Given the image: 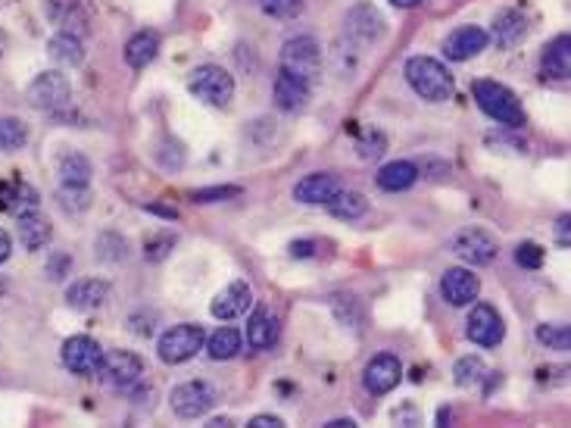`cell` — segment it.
<instances>
[{
  "mask_svg": "<svg viewBox=\"0 0 571 428\" xmlns=\"http://www.w3.org/2000/svg\"><path fill=\"white\" fill-rule=\"evenodd\" d=\"M403 75H406L409 88L419 97L431 100V104H444V100H450V94H453V75H450V69L440 60H434V57H412V60H406Z\"/></svg>",
  "mask_w": 571,
  "mask_h": 428,
  "instance_id": "1",
  "label": "cell"
},
{
  "mask_svg": "<svg viewBox=\"0 0 571 428\" xmlns=\"http://www.w3.org/2000/svg\"><path fill=\"white\" fill-rule=\"evenodd\" d=\"M278 63H281L284 75L300 79V82H306L309 88H313L319 82V75H322V47H319L316 38H309V35L291 38V41H284Z\"/></svg>",
  "mask_w": 571,
  "mask_h": 428,
  "instance_id": "2",
  "label": "cell"
},
{
  "mask_svg": "<svg viewBox=\"0 0 571 428\" xmlns=\"http://www.w3.org/2000/svg\"><path fill=\"white\" fill-rule=\"evenodd\" d=\"M475 100H478V107L493 119V122H500V125H509V129H518V125H525V107L518 104V97L500 85V82H475Z\"/></svg>",
  "mask_w": 571,
  "mask_h": 428,
  "instance_id": "3",
  "label": "cell"
},
{
  "mask_svg": "<svg viewBox=\"0 0 571 428\" xmlns=\"http://www.w3.org/2000/svg\"><path fill=\"white\" fill-rule=\"evenodd\" d=\"M188 91L210 107H228L231 97H235V79H231L228 69H222L216 63H206V66L191 72Z\"/></svg>",
  "mask_w": 571,
  "mask_h": 428,
  "instance_id": "4",
  "label": "cell"
},
{
  "mask_svg": "<svg viewBox=\"0 0 571 428\" xmlns=\"http://www.w3.org/2000/svg\"><path fill=\"white\" fill-rule=\"evenodd\" d=\"M203 344H206V332L200 329V325L181 322V325H175V329H169V332L160 338L157 354H160L163 363L178 366V363H188L191 357H197Z\"/></svg>",
  "mask_w": 571,
  "mask_h": 428,
  "instance_id": "5",
  "label": "cell"
},
{
  "mask_svg": "<svg viewBox=\"0 0 571 428\" xmlns=\"http://www.w3.org/2000/svg\"><path fill=\"white\" fill-rule=\"evenodd\" d=\"M25 97H29V104L35 110H44V113H60L69 107L72 100V88H69V79L63 72L50 69V72H41L38 79L29 85V91H25Z\"/></svg>",
  "mask_w": 571,
  "mask_h": 428,
  "instance_id": "6",
  "label": "cell"
},
{
  "mask_svg": "<svg viewBox=\"0 0 571 428\" xmlns=\"http://www.w3.org/2000/svg\"><path fill=\"white\" fill-rule=\"evenodd\" d=\"M169 407L178 419H200L216 407V391L206 382H185L172 388Z\"/></svg>",
  "mask_w": 571,
  "mask_h": 428,
  "instance_id": "7",
  "label": "cell"
},
{
  "mask_svg": "<svg viewBox=\"0 0 571 428\" xmlns=\"http://www.w3.org/2000/svg\"><path fill=\"white\" fill-rule=\"evenodd\" d=\"M97 375L113 388H132L144 375V363L132 350H103V363Z\"/></svg>",
  "mask_w": 571,
  "mask_h": 428,
  "instance_id": "8",
  "label": "cell"
},
{
  "mask_svg": "<svg viewBox=\"0 0 571 428\" xmlns=\"http://www.w3.org/2000/svg\"><path fill=\"white\" fill-rule=\"evenodd\" d=\"M450 247H453V254L469 266H487L500 254L497 241H493V235H487L484 229H462L459 235H453Z\"/></svg>",
  "mask_w": 571,
  "mask_h": 428,
  "instance_id": "9",
  "label": "cell"
},
{
  "mask_svg": "<svg viewBox=\"0 0 571 428\" xmlns=\"http://www.w3.org/2000/svg\"><path fill=\"white\" fill-rule=\"evenodd\" d=\"M103 363V347L88 338V335H75L63 344V366L72 375H97Z\"/></svg>",
  "mask_w": 571,
  "mask_h": 428,
  "instance_id": "10",
  "label": "cell"
},
{
  "mask_svg": "<svg viewBox=\"0 0 571 428\" xmlns=\"http://www.w3.org/2000/svg\"><path fill=\"white\" fill-rule=\"evenodd\" d=\"M465 332H469V341H475L478 347H497L506 338V325H503V316L490 304H475Z\"/></svg>",
  "mask_w": 571,
  "mask_h": 428,
  "instance_id": "11",
  "label": "cell"
},
{
  "mask_svg": "<svg viewBox=\"0 0 571 428\" xmlns=\"http://www.w3.org/2000/svg\"><path fill=\"white\" fill-rule=\"evenodd\" d=\"M400 379H403V366L391 354H378L375 360H369L366 369H362V385H366V391L375 397L391 394L400 385Z\"/></svg>",
  "mask_w": 571,
  "mask_h": 428,
  "instance_id": "12",
  "label": "cell"
},
{
  "mask_svg": "<svg viewBox=\"0 0 571 428\" xmlns=\"http://www.w3.org/2000/svg\"><path fill=\"white\" fill-rule=\"evenodd\" d=\"M478 291H481V282H478V275L472 269L456 266V269H447L444 279H440V294H444V300L453 307L475 304Z\"/></svg>",
  "mask_w": 571,
  "mask_h": 428,
  "instance_id": "13",
  "label": "cell"
},
{
  "mask_svg": "<svg viewBox=\"0 0 571 428\" xmlns=\"http://www.w3.org/2000/svg\"><path fill=\"white\" fill-rule=\"evenodd\" d=\"M487 41H490V35H487L484 29H478V25H459L456 32L447 35L444 54H447V60H453V63H465V60L478 57L481 50L487 47Z\"/></svg>",
  "mask_w": 571,
  "mask_h": 428,
  "instance_id": "14",
  "label": "cell"
},
{
  "mask_svg": "<svg viewBox=\"0 0 571 428\" xmlns=\"http://www.w3.org/2000/svg\"><path fill=\"white\" fill-rule=\"evenodd\" d=\"M347 35L359 44H375L384 38V16L372 4H356L347 13Z\"/></svg>",
  "mask_w": 571,
  "mask_h": 428,
  "instance_id": "15",
  "label": "cell"
},
{
  "mask_svg": "<svg viewBox=\"0 0 571 428\" xmlns=\"http://www.w3.org/2000/svg\"><path fill=\"white\" fill-rule=\"evenodd\" d=\"M337 191H341V182H337V175L331 172H313L294 185V197L300 204H313V207H325Z\"/></svg>",
  "mask_w": 571,
  "mask_h": 428,
  "instance_id": "16",
  "label": "cell"
},
{
  "mask_svg": "<svg viewBox=\"0 0 571 428\" xmlns=\"http://www.w3.org/2000/svg\"><path fill=\"white\" fill-rule=\"evenodd\" d=\"M250 304H253V291H250V285H247V282H231L225 291L216 294V300H213V307H210V310H213L216 319L231 322V319L244 316V313L250 310Z\"/></svg>",
  "mask_w": 571,
  "mask_h": 428,
  "instance_id": "17",
  "label": "cell"
},
{
  "mask_svg": "<svg viewBox=\"0 0 571 428\" xmlns=\"http://www.w3.org/2000/svg\"><path fill=\"white\" fill-rule=\"evenodd\" d=\"M309 94H313V88H309L306 82L291 79V75L278 72L275 88H272V97H275V107H278V110H284V113H300V110H306Z\"/></svg>",
  "mask_w": 571,
  "mask_h": 428,
  "instance_id": "18",
  "label": "cell"
},
{
  "mask_svg": "<svg viewBox=\"0 0 571 428\" xmlns=\"http://www.w3.org/2000/svg\"><path fill=\"white\" fill-rule=\"evenodd\" d=\"M107 297H110V282L103 279H79L66 288V304L75 310H97L107 304Z\"/></svg>",
  "mask_w": 571,
  "mask_h": 428,
  "instance_id": "19",
  "label": "cell"
},
{
  "mask_svg": "<svg viewBox=\"0 0 571 428\" xmlns=\"http://www.w3.org/2000/svg\"><path fill=\"white\" fill-rule=\"evenodd\" d=\"M247 344L250 350H269L275 341H278V319L266 310V307H256L250 313V322H247Z\"/></svg>",
  "mask_w": 571,
  "mask_h": 428,
  "instance_id": "20",
  "label": "cell"
},
{
  "mask_svg": "<svg viewBox=\"0 0 571 428\" xmlns=\"http://www.w3.org/2000/svg\"><path fill=\"white\" fill-rule=\"evenodd\" d=\"M160 54V35L157 32H138L125 41V63L132 69H144Z\"/></svg>",
  "mask_w": 571,
  "mask_h": 428,
  "instance_id": "21",
  "label": "cell"
},
{
  "mask_svg": "<svg viewBox=\"0 0 571 428\" xmlns=\"http://www.w3.org/2000/svg\"><path fill=\"white\" fill-rule=\"evenodd\" d=\"M543 72L547 79H568L571 75V38L559 35L556 41L547 44L543 50Z\"/></svg>",
  "mask_w": 571,
  "mask_h": 428,
  "instance_id": "22",
  "label": "cell"
},
{
  "mask_svg": "<svg viewBox=\"0 0 571 428\" xmlns=\"http://www.w3.org/2000/svg\"><path fill=\"white\" fill-rule=\"evenodd\" d=\"M525 35H528V19L518 10H503L493 19V41L500 47H515Z\"/></svg>",
  "mask_w": 571,
  "mask_h": 428,
  "instance_id": "23",
  "label": "cell"
},
{
  "mask_svg": "<svg viewBox=\"0 0 571 428\" xmlns=\"http://www.w3.org/2000/svg\"><path fill=\"white\" fill-rule=\"evenodd\" d=\"M16 235H19V241H22L25 250H41V247L50 241V222H47L38 210L22 213V216H19V225H16Z\"/></svg>",
  "mask_w": 571,
  "mask_h": 428,
  "instance_id": "24",
  "label": "cell"
},
{
  "mask_svg": "<svg viewBox=\"0 0 571 428\" xmlns=\"http://www.w3.org/2000/svg\"><path fill=\"white\" fill-rule=\"evenodd\" d=\"M415 179H419V169H415V163H409V160H394L378 169L381 191H406L415 185Z\"/></svg>",
  "mask_w": 571,
  "mask_h": 428,
  "instance_id": "25",
  "label": "cell"
},
{
  "mask_svg": "<svg viewBox=\"0 0 571 428\" xmlns=\"http://www.w3.org/2000/svg\"><path fill=\"white\" fill-rule=\"evenodd\" d=\"M57 172H60V182L69 185V188H88L91 175H94L91 160H88L85 154H75V150H69V154L60 157Z\"/></svg>",
  "mask_w": 571,
  "mask_h": 428,
  "instance_id": "26",
  "label": "cell"
},
{
  "mask_svg": "<svg viewBox=\"0 0 571 428\" xmlns=\"http://www.w3.org/2000/svg\"><path fill=\"white\" fill-rule=\"evenodd\" d=\"M47 54L54 57L60 66H79L85 60L82 35H69V32L54 35V38H50V44H47Z\"/></svg>",
  "mask_w": 571,
  "mask_h": 428,
  "instance_id": "27",
  "label": "cell"
},
{
  "mask_svg": "<svg viewBox=\"0 0 571 428\" xmlns=\"http://www.w3.org/2000/svg\"><path fill=\"white\" fill-rule=\"evenodd\" d=\"M328 213L334 216V219H347V222H353V219H359V216H366V210H369V200L362 197L359 191H337L331 200H328Z\"/></svg>",
  "mask_w": 571,
  "mask_h": 428,
  "instance_id": "28",
  "label": "cell"
},
{
  "mask_svg": "<svg viewBox=\"0 0 571 428\" xmlns=\"http://www.w3.org/2000/svg\"><path fill=\"white\" fill-rule=\"evenodd\" d=\"M38 207V191L25 182H13L10 188H0V210H16L22 213H32Z\"/></svg>",
  "mask_w": 571,
  "mask_h": 428,
  "instance_id": "29",
  "label": "cell"
},
{
  "mask_svg": "<svg viewBox=\"0 0 571 428\" xmlns=\"http://www.w3.org/2000/svg\"><path fill=\"white\" fill-rule=\"evenodd\" d=\"M241 332L238 329H231V325H222V329H216L210 335V341H206V350H210V357L213 360H231V357H238L241 354Z\"/></svg>",
  "mask_w": 571,
  "mask_h": 428,
  "instance_id": "30",
  "label": "cell"
},
{
  "mask_svg": "<svg viewBox=\"0 0 571 428\" xmlns=\"http://www.w3.org/2000/svg\"><path fill=\"white\" fill-rule=\"evenodd\" d=\"M29 144V129L16 116L0 119V154H16L19 147Z\"/></svg>",
  "mask_w": 571,
  "mask_h": 428,
  "instance_id": "31",
  "label": "cell"
},
{
  "mask_svg": "<svg viewBox=\"0 0 571 428\" xmlns=\"http://www.w3.org/2000/svg\"><path fill=\"white\" fill-rule=\"evenodd\" d=\"M47 13L54 16L63 25V32H69V35H75V22H79L82 29H85V16H82V10H79L75 0H50Z\"/></svg>",
  "mask_w": 571,
  "mask_h": 428,
  "instance_id": "32",
  "label": "cell"
},
{
  "mask_svg": "<svg viewBox=\"0 0 571 428\" xmlns=\"http://www.w3.org/2000/svg\"><path fill=\"white\" fill-rule=\"evenodd\" d=\"M453 375H456V385H462V388H475L478 382H484L487 363H484L481 357H462V360L453 366Z\"/></svg>",
  "mask_w": 571,
  "mask_h": 428,
  "instance_id": "33",
  "label": "cell"
},
{
  "mask_svg": "<svg viewBox=\"0 0 571 428\" xmlns=\"http://www.w3.org/2000/svg\"><path fill=\"white\" fill-rule=\"evenodd\" d=\"M537 341L550 350H565L571 347V329L565 322H556V325H537Z\"/></svg>",
  "mask_w": 571,
  "mask_h": 428,
  "instance_id": "34",
  "label": "cell"
},
{
  "mask_svg": "<svg viewBox=\"0 0 571 428\" xmlns=\"http://www.w3.org/2000/svg\"><path fill=\"white\" fill-rule=\"evenodd\" d=\"M259 7L272 19H294L303 10V0H259Z\"/></svg>",
  "mask_w": 571,
  "mask_h": 428,
  "instance_id": "35",
  "label": "cell"
},
{
  "mask_svg": "<svg viewBox=\"0 0 571 428\" xmlns=\"http://www.w3.org/2000/svg\"><path fill=\"white\" fill-rule=\"evenodd\" d=\"M241 188L238 185H216V188H200L194 191V204H219V200H228V197H238Z\"/></svg>",
  "mask_w": 571,
  "mask_h": 428,
  "instance_id": "36",
  "label": "cell"
},
{
  "mask_svg": "<svg viewBox=\"0 0 571 428\" xmlns=\"http://www.w3.org/2000/svg\"><path fill=\"white\" fill-rule=\"evenodd\" d=\"M60 207L63 210H88V204H91V194H88V188H69V185H63L60 188Z\"/></svg>",
  "mask_w": 571,
  "mask_h": 428,
  "instance_id": "37",
  "label": "cell"
},
{
  "mask_svg": "<svg viewBox=\"0 0 571 428\" xmlns=\"http://www.w3.org/2000/svg\"><path fill=\"white\" fill-rule=\"evenodd\" d=\"M384 147H387V138H384L381 132L362 135L359 144H356V150H359V157H362V160H375V157H381V154H384Z\"/></svg>",
  "mask_w": 571,
  "mask_h": 428,
  "instance_id": "38",
  "label": "cell"
},
{
  "mask_svg": "<svg viewBox=\"0 0 571 428\" xmlns=\"http://www.w3.org/2000/svg\"><path fill=\"white\" fill-rule=\"evenodd\" d=\"M172 247H175V238H172V235H157V238H150V241L144 244V257L153 260V263H160V260L169 257Z\"/></svg>",
  "mask_w": 571,
  "mask_h": 428,
  "instance_id": "39",
  "label": "cell"
},
{
  "mask_svg": "<svg viewBox=\"0 0 571 428\" xmlns=\"http://www.w3.org/2000/svg\"><path fill=\"white\" fill-rule=\"evenodd\" d=\"M515 260H518V266H525V269H540V263H543V250L537 247V244H518L515 247Z\"/></svg>",
  "mask_w": 571,
  "mask_h": 428,
  "instance_id": "40",
  "label": "cell"
},
{
  "mask_svg": "<svg viewBox=\"0 0 571 428\" xmlns=\"http://www.w3.org/2000/svg\"><path fill=\"white\" fill-rule=\"evenodd\" d=\"M250 428H284V419H278V416H253L250 419Z\"/></svg>",
  "mask_w": 571,
  "mask_h": 428,
  "instance_id": "41",
  "label": "cell"
},
{
  "mask_svg": "<svg viewBox=\"0 0 571 428\" xmlns=\"http://www.w3.org/2000/svg\"><path fill=\"white\" fill-rule=\"evenodd\" d=\"M313 241H294L291 244V257H313Z\"/></svg>",
  "mask_w": 571,
  "mask_h": 428,
  "instance_id": "42",
  "label": "cell"
},
{
  "mask_svg": "<svg viewBox=\"0 0 571 428\" xmlns=\"http://www.w3.org/2000/svg\"><path fill=\"white\" fill-rule=\"evenodd\" d=\"M10 254H13V241H10V235L4 229H0V263H7Z\"/></svg>",
  "mask_w": 571,
  "mask_h": 428,
  "instance_id": "43",
  "label": "cell"
},
{
  "mask_svg": "<svg viewBox=\"0 0 571 428\" xmlns=\"http://www.w3.org/2000/svg\"><path fill=\"white\" fill-rule=\"evenodd\" d=\"M556 235H559V244H562V247H568V216H562V219H559V229H556Z\"/></svg>",
  "mask_w": 571,
  "mask_h": 428,
  "instance_id": "44",
  "label": "cell"
},
{
  "mask_svg": "<svg viewBox=\"0 0 571 428\" xmlns=\"http://www.w3.org/2000/svg\"><path fill=\"white\" fill-rule=\"evenodd\" d=\"M144 210H150V213H160V216H166V219H178V213H175V210H166V207H157V204H147Z\"/></svg>",
  "mask_w": 571,
  "mask_h": 428,
  "instance_id": "45",
  "label": "cell"
},
{
  "mask_svg": "<svg viewBox=\"0 0 571 428\" xmlns=\"http://www.w3.org/2000/svg\"><path fill=\"white\" fill-rule=\"evenodd\" d=\"M394 7H400V10H412V7H419L422 0H391Z\"/></svg>",
  "mask_w": 571,
  "mask_h": 428,
  "instance_id": "46",
  "label": "cell"
},
{
  "mask_svg": "<svg viewBox=\"0 0 571 428\" xmlns=\"http://www.w3.org/2000/svg\"><path fill=\"white\" fill-rule=\"evenodd\" d=\"M356 422L353 419H334V422H328V428H353Z\"/></svg>",
  "mask_w": 571,
  "mask_h": 428,
  "instance_id": "47",
  "label": "cell"
},
{
  "mask_svg": "<svg viewBox=\"0 0 571 428\" xmlns=\"http://www.w3.org/2000/svg\"><path fill=\"white\" fill-rule=\"evenodd\" d=\"M225 425H231V422H228V419H213L206 428H225Z\"/></svg>",
  "mask_w": 571,
  "mask_h": 428,
  "instance_id": "48",
  "label": "cell"
}]
</instances>
